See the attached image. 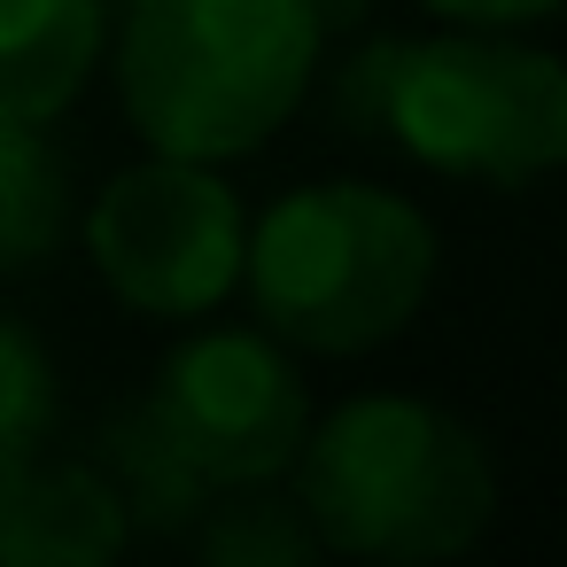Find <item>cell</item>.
<instances>
[{
  "mask_svg": "<svg viewBox=\"0 0 567 567\" xmlns=\"http://www.w3.org/2000/svg\"><path fill=\"white\" fill-rule=\"evenodd\" d=\"M296 505L319 551L420 567L482 544L497 520V458L458 412L373 389L303 427Z\"/></svg>",
  "mask_w": 567,
  "mask_h": 567,
  "instance_id": "2",
  "label": "cell"
},
{
  "mask_svg": "<svg viewBox=\"0 0 567 567\" xmlns=\"http://www.w3.org/2000/svg\"><path fill=\"white\" fill-rule=\"evenodd\" d=\"M327 48L319 0H133L117 102L156 156H257L311 94Z\"/></svg>",
  "mask_w": 567,
  "mask_h": 567,
  "instance_id": "1",
  "label": "cell"
},
{
  "mask_svg": "<svg viewBox=\"0 0 567 567\" xmlns=\"http://www.w3.org/2000/svg\"><path fill=\"white\" fill-rule=\"evenodd\" d=\"M427 17H443V24H482V32H520V24H536V17H551V9H567V0H420Z\"/></svg>",
  "mask_w": 567,
  "mask_h": 567,
  "instance_id": "12",
  "label": "cell"
},
{
  "mask_svg": "<svg viewBox=\"0 0 567 567\" xmlns=\"http://www.w3.org/2000/svg\"><path fill=\"white\" fill-rule=\"evenodd\" d=\"M63 226H71L63 156L40 141V125L0 117V272H32L40 257H55Z\"/></svg>",
  "mask_w": 567,
  "mask_h": 567,
  "instance_id": "9",
  "label": "cell"
},
{
  "mask_svg": "<svg viewBox=\"0 0 567 567\" xmlns=\"http://www.w3.org/2000/svg\"><path fill=\"white\" fill-rule=\"evenodd\" d=\"M102 0H0V117L55 125L102 63Z\"/></svg>",
  "mask_w": 567,
  "mask_h": 567,
  "instance_id": "8",
  "label": "cell"
},
{
  "mask_svg": "<svg viewBox=\"0 0 567 567\" xmlns=\"http://www.w3.org/2000/svg\"><path fill=\"white\" fill-rule=\"evenodd\" d=\"M241 280L272 342L311 358H365L420 319L435 288V226L396 187L311 179L249 226Z\"/></svg>",
  "mask_w": 567,
  "mask_h": 567,
  "instance_id": "3",
  "label": "cell"
},
{
  "mask_svg": "<svg viewBox=\"0 0 567 567\" xmlns=\"http://www.w3.org/2000/svg\"><path fill=\"white\" fill-rule=\"evenodd\" d=\"M133 536V497L102 466H24L0 489V567H102Z\"/></svg>",
  "mask_w": 567,
  "mask_h": 567,
  "instance_id": "7",
  "label": "cell"
},
{
  "mask_svg": "<svg viewBox=\"0 0 567 567\" xmlns=\"http://www.w3.org/2000/svg\"><path fill=\"white\" fill-rule=\"evenodd\" d=\"M203 544H210L218 559H272V551H280V559H311V551H319L303 505H296V513H272V528H265V482H249Z\"/></svg>",
  "mask_w": 567,
  "mask_h": 567,
  "instance_id": "11",
  "label": "cell"
},
{
  "mask_svg": "<svg viewBox=\"0 0 567 567\" xmlns=\"http://www.w3.org/2000/svg\"><path fill=\"white\" fill-rule=\"evenodd\" d=\"M381 125L404 156L482 187H528L567 172V63L513 32L451 24L443 40L389 48Z\"/></svg>",
  "mask_w": 567,
  "mask_h": 567,
  "instance_id": "4",
  "label": "cell"
},
{
  "mask_svg": "<svg viewBox=\"0 0 567 567\" xmlns=\"http://www.w3.org/2000/svg\"><path fill=\"white\" fill-rule=\"evenodd\" d=\"M311 427V389L265 327H203L187 334L148 389V443L195 489H249L296 466Z\"/></svg>",
  "mask_w": 567,
  "mask_h": 567,
  "instance_id": "5",
  "label": "cell"
},
{
  "mask_svg": "<svg viewBox=\"0 0 567 567\" xmlns=\"http://www.w3.org/2000/svg\"><path fill=\"white\" fill-rule=\"evenodd\" d=\"M241 195L218 179V164L156 156L117 172L86 210V257L110 280V296L141 319H203L241 288Z\"/></svg>",
  "mask_w": 567,
  "mask_h": 567,
  "instance_id": "6",
  "label": "cell"
},
{
  "mask_svg": "<svg viewBox=\"0 0 567 567\" xmlns=\"http://www.w3.org/2000/svg\"><path fill=\"white\" fill-rule=\"evenodd\" d=\"M48 427H55V365L17 319H0V489L40 458Z\"/></svg>",
  "mask_w": 567,
  "mask_h": 567,
  "instance_id": "10",
  "label": "cell"
}]
</instances>
